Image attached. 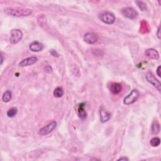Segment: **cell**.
Masks as SVG:
<instances>
[{"label":"cell","instance_id":"6da1fadb","mask_svg":"<svg viewBox=\"0 0 161 161\" xmlns=\"http://www.w3.org/2000/svg\"><path fill=\"white\" fill-rule=\"evenodd\" d=\"M5 13L10 16L17 17H22L29 16L32 13V11L30 9L20 8H6L5 9Z\"/></svg>","mask_w":161,"mask_h":161},{"label":"cell","instance_id":"7a4b0ae2","mask_svg":"<svg viewBox=\"0 0 161 161\" xmlns=\"http://www.w3.org/2000/svg\"><path fill=\"white\" fill-rule=\"evenodd\" d=\"M99 18L102 22L108 25L113 24L115 21V15L112 13L108 12V11H104V12L100 13Z\"/></svg>","mask_w":161,"mask_h":161},{"label":"cell","instance_id":"3957f363","mask_svg":"<svg viewBox=\"0 0 161 161\" xmlns=\"http://www.w3.org/2000/svg\"><path fill=\"white\" fill-rule=\"evenodd\" d=\"M23 37V33L18 29H13L10 32V42L11 44H16L21 40Z\"/></svg>","mask_w":161,"mask_h":161},{"label":"cell","instance_id":"277c9868","mask_svg":"<svg viewBox=\"0 0 161 161\" xmlns=\"http://www.w3.org/2000/svg\"><path fill=\"white\" fill-rule=\"evenodd\" d=\"M139 96V92L138 90L133 89L129 95L124 98L123 103L126 105L133 104L137 101Z\"/></svg>","mask_w":161,"mask_h":161},{"label":"cell","instance_id":"5b68a950","mask_svg":"<svg viewBox=\"0 0 161 161\" xmlns=\"http://www.w3.org/2000/svg\"><path fill=\"white\" fill-rule=\"evenodd\" d=\"M56 121H52V122L49 123L47 125H46L45 127L42 128L40 130L38 131V134L40 135H46L49 134L50 132H52L56 128Z\"/></svg>","mask_w":161,"mask_h":161},{"label":"cell","instance_id":"8992f818","mask_svg":"<svg viewBox=\"0 0 161 161\" xmlns=\"http://www.w3.org/2000/svg\"><path fill=\"white\" fill-rule=\"evenodd\" d=\"M145 77H146V79L148 82H150L159 92H160V82L156 79L152 73L147 72L146 74V76H145Z\"/></svg>","mask_w":161,"mask_h":161},{"label":"cell","instance_id":"52a82bcc","mask_svg":"<svg viewBox=\"0 0 161 161\" xmlns=\"http://www.w3.org/2000/svg\"><path fill=\"white\" fill-rule=\"evenodd\" d=\"M122 13L125 17L130 19H135L138 16L137 11L133 8L127 7L122 10Z\"/></svg>","mask_w":161,"mask_h":161},{"label":"cell","instance_id":"ba28073f","mask_svg":"<svg viewBox=\"0 0 161 161\" xmlns=\"http://www.w3.org/2000/svg\"><path fill=\"white\" fill-rule=\"evenodd\" d=\"M37 61H38V59L36 57L33 56V57H28L20 62L19 66L21 67V68H24V67L32 66L34 64L35 62H37Z\"/></svg>","mask_w":161,"mask_h":161},{"label":"cell","instance_id":"9c48e42d","mask_svg":"<svg viewBox=\"0 0 161 161\" xmlns=\"http://www.w3.org/2000/svg\"><path fill=\"white\" fill-rule=\"evenodd\" d=\"M84 40L88 44H93L98 40V36L94 33H87L84 35Z\"/></svg>","mask_w":161,"mask_h":161},{"label":"cell","instance_id":"30bf717a","mask_svg":"<svg viewBox=\"0 0 161 161\" xmlns=\"http://www.w3.org/2000/svg\"><path fill=\"white\" fill-rule=\"evenodd\" d=\"M109 89L113 95H117L122 90V86L120 83H118V82H112L109 85Z\"/></svg>","mask_w":161,"mask_h":161},{"label":"cell","instance_id":"8fae6325","mask_svg":"<svg viewBox=\"0 0 161 161\" xmlns=\"http://www.w3.org/2000/svg\"><path fill=\"white\" fill-rule=\"evenodd\" d=\"M145 55L149 59L158 60L159 59V52L154 49H148L145 52Z\"/></svg>","mask_w":161,"mask_h":161},{"label":"cell","instance_id":"7c38bea8","mask_svg":"<svg viewBox=\"0 0 161 161\" xmlns=\"http://www.w3.org/2000/svg\"><path fill=\"white\" fill-rule=\"evenodd\" d=\"M29 48L30 50H32V52H40V51L44 49V45L40 42H38L37 41H35L32 42L29 46Z\"/></svg>","mask_w":161,"mask_h":161},{"label":"cell","instance_id":"4fadbf2b","mask_svg":"<svg viewBox=\"0 0 161 161\" xmlns=\"http://www.w3.org/2000/svg\"><path fill=\"white\" fill-rule=\"evenodd\" d=\"M100 121L101 123H105L108 121L110 118L111 115L107 111H106L103 108L100 109Z\"/></svg>","mask_w":161,"mask_h":161},{"label":"cell","instance_id":"5bb4252c","mask_svg":"<svg viewBox=\"0 0 161 161\" xmlns=\"http://www.w3.org/2000/svg\"><path fill=\"white\" fill-rule=\"evenodd\" d=\"M77 115L79 116L81 119H85L86 116H87V113H86L85 109H84V104H81L78 108L77 109Z\"/></svg>","mask_w":161,"mask_h":161},{"label":"cell","instance_id":"9a60e30c","mask_svg":"<svg viewBox=\"0 0 161 161\" xmlns=\"http://www.w3.org/2000/svg\"><path fill=\"white\" fill-rule=\"evenodd\" d=\"M152 133L154 134H158L160 131V124L158 121H154L152 125Z\"/></svg>","mask_w":161,"mask_h":161},{"label":"cell","instance_id":"2e32d148","mask_svg":"<svg viewBox=\"0 0 161 161\" xmlns=\"http://www.w3.org/2000/svg\"><path fill=\"white\" fill-rule=\"evenodd\" d=\"M11 99V92L10 91H6L5 93H4L3 97H2V100L5 103H8L9 102Z\"/></svg>","mask_w":161,"mask_h":161},{"label":"cell","instance_id":"e0dca14e","mask_svg":"<svg viewBox=\"0 0 161 161\" xmlns=\"http://www.w3.org/2000/svg\"><path fill=\"white\" fill-rule=\"evenodd\" d=\"M63 89H62V88L58 87L56 89H55V90L54 91V96L57 98H61L62 96H63Z\"/></svg>","mask_w":161,"mask_h":161},{"label":"cell","instance_id":"ac0fdd59","mask_svg":"<svg viewBox=\"0 0 161 161\" xmlns=\"http://www.w3.org/2000/svg\"><path fill=\"white\" fill-rule=\"evenodd\" d=\"M150 144L151 145V146L152 147H158L160 144V140L159 138H158V137H154V138H152L151 140Z\"/></svg>","mask_w":161,"mask_h":161},{"label":"cell","instance_id":"d6986e66","mask_svg":"<svg viewBox=\"0 0 161 161\" xmlns=\"http://www.w3.org/2000/svg\"><path fill=\"white\" fill-rule=\"evenodd\" d=\"M17 112H18V109L17 108H10L8 111L7 112V115L8 117H10V118H12V117H14L15 115H17Z\"/></svg>","mask_w":161,"mask_h":161},{"label":"cell","instance_id":"ffe728a7","mask_svg":"<svg viewBox=\"0 0 161 161\" xmlns=\"http://www.w3.org/2000/svg\"><path fill=\"white\" fill-rule=\"evenodd\" d=\"M93 53L94 54V55H95L96 56H103L104 54L103 51L100 49H93Z\"/></svg>","mask_w":161,"mask_h":161},{"label":"cell","instance_id":"44dd1931","mask_svg":"<svg viewBox=\"0 0 161 161\" xmlns=\"http://www.w3.org/2000/svg\"><path fill=\"white\" fill-rule=\"evenodd\" d=\"M136 3H137V5H138V6L142 11H144L145 9V8H146V6H145L144 3L142 1H136Z\"/></svg>","mask_w":161,"mask_h":161},{"label":"cell","instance_id":"7402d4cb","mask_svg":"<svg viewBox=\"0 0 161 161\" xmlns=\"http://www.w3.org/2000/svg\"><path fill=\"white\" fill-rule=\"evenodd\" d=\"M44 70L45 72H46L47 73H52V69L51 68L50 66H46L45 68H44Z\"/></svg>","mask_w":161,"mask_h":161},{"label":"cell","instance_id":"603a6c76","mask_svg":"<svg viewBox=\"0 0 161 161\" xmlns=\"http://www.w3.org/2000/svg\"><path fill=\"white\" fill-rule=\"evenodd\" d=\"M50 52H51V54H52V55L53 56H54V57H56H56H59V54H57V52H56V50H52L50 51Z\"/></svg>","mask_w":161,"mask_h":161},{"label":"cell","instance_id":"cb8c5ba5","mask_svg":"<svg viewBox=\"0 0 161 161\" xmlns=\"http://www.w3.org/2000/svg\"><path fill=\"white\" fill-rule=\"evenodd\" d=\"M160 69H161V67L160 66H159L158 68V69H157V74H158V76L159 77H160Z\"/></svg>","mask_w":161,"mask_h":161},{"label":"cell","instance_id":"d4e9b609","mask_svg":"<svg viewBox=\"0 0 161 161\" xmlns=\"http://www.w3.org/2000/svg\"><path fill=\"white\" fill-rule=\"evenodd\" d=\"M157 35H158V37L159 39H160V28L159 27L158 30V33H157Z\"/></svg>","mask_w":161,"mask_h":161},{"label":"cell","instance_id":"484cf974","mask_svg":"<svg viewBox=\"0 0 161 161\" xmlns=\"http://www.w3.org/2000/svg\"><path fill=\"white\" fill-rule=\"evenodd\" d=\"M128 160L129 159L127 158H126V157H122V158H120L118 160H125L126 161V160Z\"/></svg>","mask_w":161,"mask_h":161},{"label":"cell","instance_id":"4316f807","mask_svg":"<svg viewBox=\"0 0 161 161\" xmlns=\"http://www.w3.org/2000/svg\"><path fill=\"white\" fill-rule=\"evenodd\" d=\"M1 64H2V63H3V56H2V55H1Z\"/></svg>","mask_w":161,"mask_h":161}]
</instances>
